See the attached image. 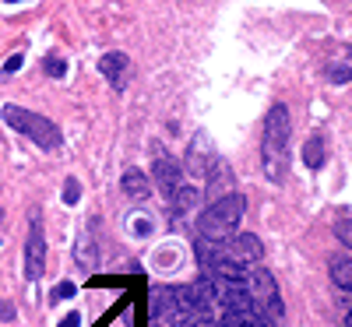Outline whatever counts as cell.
I'll use <instances>...</instances> for the list:
<instances>
[{
	"label": "cell",
	"mask_w": 352,
	"mask_h": 327,
	"mask_svg": "<svg viewBox=\"0 0 352 327\" xmlns=\"http://www.w3.org/2000/svg\"><path fill=\"white\" fill-rule=\"evenodd\" d=\"M127 225H131V232H138V236H148V232H152V218H144V215L131 218Z\"/></svg>",
	"instance_id": "ffe728a7"
},
{
	"label": "cell",
	"mask_w": 352,
	"mask_h": 327,
	"mask_svg": "<svg viewBox=\"0 0 352 327\" xmlns=\"http://www.w3.org/2000/svg\"><path fill=\"white\" fill-rule=\"evenodd\" d=\"M328 275H331L335 289L352 292V257H335V260H331V267H328Z\"/></svg>",
	"instance_id": "5bb4252c"
},
{
	"label": "cell",
	"mask_w": 352,
	"mask_h": 327,
	"mask_svg": "<svg viewBox=\"0 0 352 327\" xmlns=\"http://www.w3.org/2000/svg\"><path fill=\"white\" fill-rule=\"evenodd\" d=\"M43 71H46L50 78H64V74H67V60H64V56H46Z\"/></svg>",
	"instance_id": "9a60e30c"
},
{
	"label": "cell",
	"mask_w": 352,
	"mask_h": 327,
	"mask_svg": "<svg viewBox=\"0 0 352 327\" xmlns=\"http://www.w3.org/2000/svg\"><path fill=\"white\" fill-rule=\"evenodd\" d=\"M78 197H81V183H78V176H67L64 180V204H78Z\"/></svg>",
	"instance_id": "e0dca14e"
},
{
	"label": "cell",
	"mask_w": 352,
	"mask_h": 327,
	"mask_svg": "<svg viewBox=\"0 0 352 327\" xmlns=\"http://www.w3.org/2000/svg\"><path fill=\"white\" fill-rule=\"evenodd\" d=\"M0 116H4V124H8L11 131L25 134L36 148H43V152H56V148L64 144L60 127H56V124L50 120V116H43V113H32V109H25V106L8 102L4 109H0Z\"/></svg>",
	"instance_id": "3957f363"
},
{
	"label": "cell",
	"mask_w": 352,
	"mask_h": 327,
	"mask_svg": "<svg viewBox=\"0 0 352 327\" xmlns=\"http://www.w3.org/2000/svg\"><path fill=\"white\" fill-rule=\"evenodd\" d=\"M335 236L352 250V218H342V222H335Z\"/></svg>",
	"instance_id": "d6986e66"
},
{
	"label": "cell",
	"mask_w": 352,
	"mask_h": 327,
	"mask_svg": "<svg viewBox=\"0 0 352 327\" xmlns=\"http://www.w3.org/2000/svg\"><path fill=\"white\" fill-rule=\"evenodd\" d=\"M21 64H25V56H21V53H11V56H8V64H4V74H14Z\"/></svg>",
	"instance_id": "44dd1931"
},
{
	"label": "cell",
	"mask_w": 352,
	"mask_h": 327,
	"mask_svg": "<svg viewBox=\"0 0 352 327\" xmlns=\"http://www.w3.org/2000/svg\"><path fill=\"white\" fill-rule=\"evenodd\" d=\"M345 327H352V310H349V313H345Z\"/></svg>",
	"instance_id": "cb8c5ba5"
},
{
	"label": "cell",
	"mask_w": 352,
	"mask_h": 327,
	"mask_svg": "<svg viewBox=\"0 0 352 327\" xmlns=\"http://www.w3.org/2000/svg\"><path fill=\"white\" fill-rule=\"evenodd\" d=\"M328 81H331V84H349V81H352V67L331 64V67H328Z\"/></svg>",
	"instance_id": "ac0fdd59"
},
{
	"label": "cell",
	"mask_w": 352,
	"mask_h": 327,
	"mask_svg": "<svg viewBox=\"0 0 352 327\" xmlns=\"http://www.w3.org/2000/svg\"><path fill=\"white\" fill-rule=\"evenodd\" d=\"M120 190H124V197H131L134 204H144V201L152 197V180H148L141 169H127V172L120 176Z\"/></svg>",
	"instance_id": "30bf717a"
},
{
	"label": "cell",
	"mask_w": 352,
	"mask_h": 327,
	"mask_svg": "<svg viewBox=\"0 0 352 327\" xmlns=\"http://www.w3.org/2000/svg\"><path fill=\"white\" fill-rule=\"evenodd\" d=\"M215 320L222 324V327H268L257 313H250V310H222V313H215Z\"/></svg>",
	"instance_id": "7c38bea8"
},
{
	"label": "cell",
	"mask_w": 352,
	"mask_h": 327,
	"mask_svg": "<svg viewBox=\"0 0 352 327\" xmlns=\"http://www.w3.org/2000/svg\"><path fill=\"white\" fill-rule=\"evenodd\" d=\"M152 180H155V187L162 190L166 201L180 190V183H184V166L176 162L166 148H155V155H152Z\"/></svg>",
	"instance_id": "8992f818"
},
{
	"label": "cell",
	"mask_w": 352,
	"mask_h": 327,
	"mask_svg": "<svg viewBox=\"0 0 352 327\" xmlns=\"http://www.w3.org/2000/svg\"><path fill=\"white\" fill-rule=\"evenodd\" d=\"M46 232H43V215L39 207L28 215V240H25V282H39L46 271Z\"/></svg>",
	"instance_id": "5b68a950"
},
{
	"label": "cell",
	"mask_w": 352,
	"mask_h": 327,
	"mask_svg": "<svg viewBox=\"0 0 352 327\" xmlns=\"http://www.w3.org/2000/svg\"><path fill=\"white\" fill-rule=\"evenodd\" d=\"M74 260L85 267V271H96V260H99V247H96V240H92V229H88L81 240L74 243Z\"/></svg>",
	"instance_id": "8fae6325"
},
{
	"label": "cell",
	"mask_w": 352,
	"mask_h": 327,
	"mask_svg": "<svg viewBox=\"0 0 352 327\" xmlns=\"http://www.w3.org/2000/svg\"><path fill=\"white\" fill-rule=\"evenodd\" d=\"M8 4H25V0H8Z\"/></svg>",
	"instance_id": "d4e9b609"
},
{
	"label": "cell",
	"mask_w": 352,
	"mask_h": 327,
	"mask_svg": "<svg viewBox=\"0 0 352 327\" xmlns=\"http://www.w3.org/2000/svg\"><path fill=\"white\" fill-rule=\"evenodd\" d=\"M243 212H247V197L236 190L219 197V201H208V207L197 215V236L201 240H212V243L229 240L232 232H240Z\"/></svg>",
	"instance_id": "7a4b0ae2"
},
{
	"label": "cell",
	"mask_w": 352,
	"mask_h": 327,
	"mask_svg": "<svg viewBox=\"0 0 352 327\" xmlns=\"http://www.w3.org/2000/svg\"><path fill=\"white\" fill-rule=\"evenodd\" d=\"M324 159H328L324 137H320V134L307 137V141H303V166H307V169H324Z\"/></svg>",
	"instance_id": "4fadbf2b"
},
{
	"label": "cell",
	"mask_w": 352,
	"mask_h": 327,
	"mask_svg": "<svg viewBox=\"0 0 352 327\" xmlns=\"http://www.w3.org/2000/svg\"><path fill=\"white\" fill-rule=\"evenodd\" d=\"M99 74L106 78V84L113 88V92H124L131 74H134V64H131V56L120 53V49H109L99 56Z\"/></svg>",
	"instance_id": "52a82bcc"
},
{
	"label": "cell",
	"mask_w": 352,
	"mask_h": 327,
	"mask_svg": "<svg viewBox=\"0 0 352 327\" xmlns=\"http://www.w3.org/2000/svg\"><path fill=\"white\" fill-rule=\"evenodd\" d=\"M247 292H250V310L268 324V327H282L285 320V306H282V292L272 271H250L247 275Z\"/></svg>",
	"instance_id": "277c9868"
},
{
	"label": "cell",
	"mask_w": 352,
	"mask_h": 327,
	"mask_svg": "<svg viewBox=\"0 0 352 327\" xmlns=\"http://www.w3.org/2000/svg\"><path fill=\"white\" fill-rule=\"evenodd\" d=\"M78 292V285L74 282H60L53 292H50V306H56V303H64V300H71V295Z\"/></svg>",
	"instance_id": "2e32d148"
},
{
	"label": "cell",
	"mask_w": 352,
	"mask_h": 327,
	"mask_svg": "<svg viewBox=\"0 0 352 327\" xmlns=\"http://www.w3.org/2000/svg\"><path fill=\"white\" fill-rule=\"evenodd\" d=\"M56 327H81V313H78V310H71V313H67L60 324H56Z\"/></svg>",
	"instance_id": "603a6c76"
},
{
	"label": "cell",
	"mask_w": 352,
	"mask_h": 327,
	"mask_svg": "<svg viewBox=\"0 0 352 327\" xmlns=\"http://www.w3.org/2000/svg\"><path fill=\"white\" fill-rule=\"evenodd\" d=\"M201 197H204V194H201L197 187L180 183V190L169 197V215H173V222H184L190 212H197V207H201Z\"/></svg>",
	"instance_id": "9c48e42d"
},
{
	"label": "cell",
	"mask_w": 352,
	"mask_h": 327,
	"mask_svg": "<svg viewBox=\"0 0 352 327\" xmlns=\"http://www.w3.org/2000/svg\"><path fill=\"white\" fill-rule=\"evenodd\" d=\"M18 313H14V306L11 303H4V300H0V320H4V324H11Z\"/></svg>",
	"instance_id": "7402d4cb"
},
{
	"label": "cell",
	"mask_w": 352,
	"mask_h": 327,
	"mask_svg": "<svg viewBox=\"0 0 352 327\" xmlns=\"http://www.w3.org/2000/svg\"><path fill=\"white\" fill-rule=\"evenodd\" d=\"M0 222H4V207H0Z\"/></svg>",
	"instance_id": "484cf974"
},
{
	"label": "cell",
	"mask_w": 352,
	"mask_h": 327,
	"mask_svg": "<svg viewBox=\"0 0 352 327\" xmlns=\"http://www.w3.org/2000/svg\"><path fill=\"white\" fill-rule=\"evenodd\" d=\"M289 141H292L289 106L275 102L264 116V134H261V166L272 183H285L289 176Z\"/></svg>",
	"instance_id": "6da1fadb"
},
{
	"label": "cell",
	"mask_w": 352,
	"mask_h": 327,
	"mask_svg": "<svg viewBox=\"0 0 352 327\" xmlns=\"http://www.w3.org/2000/svg\"><path fill=\"white\" fill-rule=\"evenodd\" d=\"M204 172H208V190H204L208 201H219V197L232 194V172H229V166L222 159H212Z\"/></svg>",
	"instance_id": "ba28073f"
}]
</instances>
